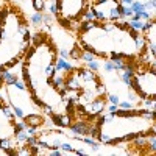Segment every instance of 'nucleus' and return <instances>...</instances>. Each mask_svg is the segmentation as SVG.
<instances>
[{"instance_id":"nucleus-1","label":"nucleus","mask_w":156,"mask_h":156,"mask_svg":"<svg viewBox=\"0 0 156 156\" xmlns=\"http://www.w3.org/2000/svg\"><path fill=\"white\" fill-rule=\"evenodd\" d=\"M58 48L48 34L36 33L23 56L22 78L36 103L48 115L72 112L73 106L67 94L55 83Z\"/></svg>"},{"instance_id":"nucleus-2","label":"nucleus","mask_w":156,"mask_h":156,"mask_svg":"<svg viewBox=\"0 0 156 156\" xmlns=\"http://www.w3.org/2000/svg\"><path fill=\"white\" fill-rule=\"evenodd\" d=\"M76 41L83 50L101 59L126 58L129 61H140L147 53L144 34L134 31L126 20L101 22L94 19L80 22Z\"/></svg>"},{"instance_id":"nucleus-3","label":"nucleus","mask_w":156,"mask_h":156,"mask_svg":"<svg viewBox=\"0 0 156 156\" xmlns=\"http://www.w3.org/2000/svg\"><path fill=\"white\" fill-rule=\"evenodd\" d=\"M156 112L144 109H120L103 112L97 117L95 137L103 145H119L151 131Z\"/></svg>"},{"instance_id":"nucleus-4","label":"nucleus","mask_w":156,"mask_h":156,"mask_svg":"<svg viewBox=\"0 0 156 156\" xmlns=\"http://www.w3.org/2000/svg\"><path fill=\"white\" fill-rule=\"evenodd\" d=\"M31 45L28 22L12 5H3L0 12V87L3 86V70L22 61Z\"/></svg>"},{"instance_id":"nucleus-5","label":"nucleus","mask_w":156,"mask_h":156,"mask_svg":"<svg viewBox=\"0 0 156 156\" xmlns=\"http://www.w3.org/2000/svg\"><path fill=\"white\" fill-rule=\"evenodd\" d=\"M64 89L72 106L86 119H97L106 111V89L97 72L87 67H73L64 80Z\"/></svg>"},{"instance_id":"nucleus-6","label":"nucleus","mask_w":156,"mask_h":156,"mask_svg":"<svg viewBox=\"0 0 156 156\" xmlns=\"http://www.w3.org/2000/svg\"><path fill=\"white\" fill-rule=\"evenodd\" d=\"M2 94L5 95V101L11 106V109L14 111L16 117L19 120H25L30 114L34 112H41V106L36 103V100L33 98L30 89L25 84L23 78L16 83H9V84H3L0 87Z\"/></svg>"},{"instance_id":"nucleus-7","label":"nucleus","mask_w":156,"mask_h":156,"mask_svg":"<svg viewBox=\"0 0 156 156\" xmlns=\"http://www.w3.org/2000/svg\"><path fill=\"white\" fill-rule=\"evenodd\" d=\"M133 92L144 101L156 100V66L144 61H136L133 78H131Z\"/></svg>"},{"instance_id":"nucleus-8","label":"nucleus","mask_w":156,"mask_h":156,"mask_svg":"<svg viewBox=\"0 0 156 156\" xmlns=\"http://www.w3.org/2000/svg\"><path fill=\"white\" fill-rule=\"evenodd\" d=\"M17 122L14 111L5 101L0 98V148L3 154H14L19 147L17 142Z\"/></svg>"},{"instance_id":"nucleus-9","label":"nucleus","mask_w":156,"mask_h":156,"mask_svg":"<svg viewBox=\"0 0 156 156\" xmlns=\"http://www.w3.org/2000/svg\"><path fill=\"white\" fill-rule=\"evenodd\" d=\"M89 8V0H58V20L67 27H75V30L80 25L84 12Z\"/></svg>"},{"instance_id":"nucleus-10","label":"nucleus","mask_w":156,"mask_h":156,"mask_svg":"<svg viewBox=\"0 0 156 156\" xmlns=\"http://www.w3.org/2000/svg\"><path fill=\"white\" fill-rule=\"evenodd\" d=\"M89 8L94 12L95 20H101V22L125 20L122 12L123 5L120 3V0H94Z\"/></svg>"},{"instance_id":"nucleus-11","label":"nucleus","mask_w":156,"mask_h":156,"mask_svg":"<svg viewBox=\"0 0 156 156\" xmlns=\"http://www.w3.org/2000/svg\"><path fill=\"white\" fill-rule=\"evenodd\" d=\"M144 39H145V45H147V53L156 59V19H150L147 20V25L144 31Z\"/></svg>"},{"instance_id":"nucleus-12","label":"nucleus","mask_w":156,"mask_h":156,"mask_svg":"<svg viewBox=\"0 0 156 156\" xmlns=\"http://www.w3.org/2000/svg\"><path fill=\"white\" fill-rule=\"evenodd\" d=\"M50 120L53 122V125L59 126V128H69L70 123L73 122L72 112H66V114H53L50 115Z\"/></svg>"},{"instance_id":"nucleus-13","label":"nucleus","mask_w":156,"mask_h":156,"mask_svg":"<svg viewBox=\"0 0 156 156\" xmlns=\"http://www.w3.org/2000/svg\"><path fill=\"white\" fill-rule=\"evenodd\" d=\"M56 72H59V73H64V75H67L72 69H73V66H72V62H70V58H64V56H59L58 55V59H56Z\"/></svg>"},{"instance_id":"nucleus-14","label":"nucleus","mask_w":156,"mask_h":156,"mask_svg":"<svg viewBox=\"0 0 156 156\" xmlns=\"http://www.w3.org/2000/svg\"><path fill=\"white\" fill-rule=\"evenodd\" d=\"M126 23H128L134 31L142 33V31H144V28H145V25H147V20H134V19H128Z\"/></svg>"},{"instance_id":"nucleus-15","label":"nucleus","mask_w":156,"mask_h":156,"mask_svg":"<svg viewBox=\"0 0 156 156\" xmlns=\"http://www.w3.org/2000/svg\"><path fill=\"white\" fill-rule=\"evenodd\" d=\"M30 22L33 23V25H42L44 23V12H41V11H36L34 14H31L30 16Z\"/></svg>"},{"instance_id":"nucleus-16","label":"nucleus","mask_w":156,"mask_h":156,"mask_svg":"<svg viewBox=\"0 0 156 156\" xmlns=\"http://www.w3.org/2000/svg\"><path fill=\"white\" fill-rule=\"evenodd\" d=\"M31 5H33L34 11L44 12V9H45V0H31Z\"/></svg>"},{"instance_id":"nucleus-17","label":"nucleus","mask_w":156,"mask_h":156,"mask_svg":"<svg viewBox=\"0 0 156 156\" xmlns=\"http://www.w3.org/2000/svg\"><path fill=\"white\" fill-rule=\"evenodd\" d=\"M131 8L134 12H139V11H145V5L144 2H140V0H134V2L131 3Z\"/></svg>"},{"instance_id":"nucleus-18","label":"nucleus","mask_w":156,"mask_h":156,"mask_svg":"<svg viewBox=\"0 0 156 156\" xmlns=\"http://www.w3.org/2000/svg\"><path fill=\"white\" fill-rule=\"evenodd\" d=\"M122 12H123V19H131V17H133V14H134L133 8H131V6H128V5H123Z\"/></svg>"},{"instance_id":"nucleus-19","label":"nucleus","mask_w":156,"mask_h":156,"mask_svg":"<svg viewBox=\"0 0 156 156\" xmlns=\"http://www.w3.org/2000/svg\"><path fill=\"white\" fill-rule=\"evenodd\" d=\"M119 108L120 109H134L136 106L133 105V101H129V100H120L119 101Z\"/></svg>"},{"instance_id":"nucleus-20","label":"nucleus","mask_w":156,"mask_h":156,"mask_svg":"<svg viewBox=\"0 0 156 156\" xmlns=\"http://www.w3.org/2000/svg\"><path fill=\"white\" fill-rule=\"evenodd\" d=\"M106 101L111 103V105H117V106H119L120 98H119V95H117V94H106Z\"/></svg>"},{"instance_id":"nucleus-21","label":"nucleus","mask_w":156,"mask_h":156,"mask_svg":"<svg viewBox=\"0 0 156 156\" xmlns=\"http://www.w3.org/2000/svg\"><path fill=\"white\" fill-rule=\"evenodd\" d=\"M133 2H134V0H120V3H122V5H128V6H131Z\"/></svg>"},{"instance_id":"nucleus-22","label":"nucleus","mask_w":156,"mask_h":156,"mask_svg":"<svg viewBox=\"0 0 156 156\" xmlns=\"http://www.w3.org/2000/svg\"><path fill=\"white\" fill-rule=\"evenodd\" d=\"M151 5H153V9H156V0H150Z\"/></svg>"},{"instance_id":"nucleus-23","label":"nucleus","mask_w":156,"mask_h":156,"mask_svg":"<svg viewBox=\"0 0 156 156\" xmlns=\"http://www.w3.org/2000/svg\"><path fill=\"white\" fill-rule=\"evenodd\" d=\"M153 129H154V131H156V123H154V126H153Z\"/></svg>"},{"instance_id":"nucleus-24","label":"nucleus","mask_w":156,"mask_h":156,"mask_svg":"<svg viewBox=\"0 0 156 156\" xmlns=\"http://www.w3.org/2000/svg\"><path fill=\"white\" fill-rule=\"evenodd\" d=\"M0 12H2V6H0Z\"/></svg>"},{"instance_id":"nucleus-25","label":"nucleus","mask_w":156,"mask_h":156,"mask_svg":"<svg viewBox=\"0 0 156 156\" xmlns=\"http://www.w3.org/2000/svg\"><path fill=\"white\" fill-rule=\"evenodd\" d=\"M0 153H3V151H2V150H0Z\"/></svg>"}]
</instances>
